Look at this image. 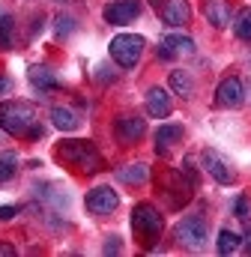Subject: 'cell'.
Masks as SVG:
<instances>
[{
	"label": "cell",
	"mask_w": 251,
	"mask_h": 257,
	"mask_svg": "<svg viewBox=\"0 0 251 257\" xmlns=\"http://www.w3.org/2000/svg\"><path fill=\"white\" fill-rule=\"evenodd\" d=\"M57 159L78 168L81 174H99L105 168L102 162V153L96 150L93 141H81V138H69V141H60L57 144Z\"/></svg>",
	"instance_id": "6da1fadb"
},
{
	"label": "cell",
	"mask_w": 251,
	"mask_h": 257,
	"mask_svg": "<svg viewBox=\"0 0 251 257\" xmlns=\"http://www.w3.org/2000/svg\"><path fill=\"white\" fill-rule=\"evenodd\" d=\"M36 120V108L30 102H21V99H9L0 105V128L12 138H27V132L33 128Z\"/></svg>",
	"instance_id": "7a4b0ae2"
},
{
	"label": "cell",
	"mask_w": 251,
	"mask_h": 257,
	"mask_svg": "<svg viewBox=\"0 0 251 257\" xmlns=\"http://www.w3.org/2000/svg\"><path fill=\"white\" fill-rule=\"evenodd\" d=\"M144 48H147L144 36H135V33H120V36H114L111 45H108L111 60H114L117 66H123V69H132V66L141 63Z\"/></svg>",
	"instance_id": "3957f363"
},
{
	"label": "cell",
	"mask_w": 251,
	"mask_h": 257,
	"mask_svg": "<svg viewBox=\"0 0 251 257\" xmlns=\"http://www.w3.org/2000/svg\"><path fill=\"white\" fill-rule=\"evenodd\" d=\"M174 239L188 248V251H200L209 239V224L203 215H186L177 227H174Z\"/></svg>",
	"instance_id": "277c9868"
},
{
	"label": "cell",
	"mask_w": 251,
	"mask_h": 257,
	"mask_svg": "<svg viewBox=\"0 0 251 257\" xmlns=\"http://www.w3.org/2000/svg\"><path fill=\"white\" fill-rule=\"evenodd\" d=\"M162 227H165V218L153 203H138L132 209V230L135 233H141L147 239H156L162 233Z\"/></svg>",
	"instance_id": "5b68a950"
},
{
	"label": "cell",
	"mask_w": 251,
	"mask_h": 257,
	"mask_svg": "<svg viewBox=\"0 0 251 257\" xmlns=\"http://www.w3.org/2000/svg\"><path fill=\"white\" fill-rule=\"evenodd\" d=\"M200 162H203V171H206L218 186H230V183H236V171H233V165H230L218 150L206 147V150L200 153Z\"/></svg>",
	"instance_id": "8992f818"
},
{
	"label": "cell",
	"mask_w": 251,
	"mask_h": 257,
	"mask_svg": "<svg viewBox=\"0 0 251 257\" xmlns=\"http://www.w3.org/2000/svg\"><path fill=\"white\" fill-rule=\"evenodd\" d=\"M141 15V0H111L105 9H102V18L114 27L120 24H132L135 18Z\"/></svg>",
	"instance_id": "52a82bcc"
},
{
	"label": "cell",
	"mask_w": 251,
	"mask_h": 257,
	"mask_svg": "<svg viewBox=\"0 0 251 257\" xmlns=\"http://www.w3.org/2000/svg\"><path fill=\"white\" fill-rule=\"evenodd\" d=\"M153 6H156V12L162 15V21L168 27H183V24H188V18H191L188 0H153Z\"/></svg>",
	"instance_id": "ba28073f"
},
{
	"label": "cell",
	"mask_w": 251,
	"mask_h": 257,
	"mask_svg": "<svg viewBox=\"0 0 251 257\" xmlns=\"http://www.w3.org/2000/svg\"><path fill=\"white\" fill-rule=\"evenodd\" d=\"M84 203H87V209H90L93 215H111V212L120 206V194L114 192V189H108V186H99V189L87 192Z\"/></svg>",
	"instance_id": "9c48e42d"
},
{
	"label": "cell",
	"mask_w": 251,
	"mask_h": 257,
	"mask_svg": "<svg viewBox=\"0 0 251 257\" xmlns=\"http://www.w3.org/2000/svg\"><path fill=\"white\" fill-rule=\"evenodd\" d=\"M242 102H245L242 81H239L236 75L224 78V81L218 84V90H215V105H218V108H239Z\"/></svg>",
	"instance_id": "30bf717a"
},
{
	"label": "cell",
	"mask_w": 251,
	"mask_h": 257,
	"mask_svg": "<svg viewBox=\"0 0 251 257\" xmlns=\"http://www.w3.org/2000/svg\"><path fill=\"white\" fill-rule=\"evenodd\" d=\"M183 54H194V39L180 36V33H171L159 42V57L162 60H177Z\"/></svg>",
	"instance_id": "8fae6325"
},
{
	"label": "cell",
	"mask_w": 251,
	"mask_h": 257,
	"mask_svg": "<svg viewBox=\"0 0 251 257\" xmlns=\"http://www.w3.org/2000/svg\"><path fill=\"white\" fill-rule=\"evenodd\" d=\"M171 111H174L171 93H168L165 87H150V90H147V114L156 117V120H165Z\"/></svg>",
	"instance_id": "7c38bea8"
},
{
	"label": "cell",
	"mask_w": 251,
	"mask_h": 257,
	"mask_svg": "<svg viewBox=\"0 0 251 257\" xmlns=\"http://www.w3.org/2000/svg\"><path fill=\"white\" fill-rule=\"evenodd\" d=\"M27 81L39 90V93H45V90H60V81H57V75H54V69L45 63H36L27 69Z\"/></svg>",
	"instance_id": "4fadbf2b"
},
{
	"label": "cell",
	"mask_w": 251,
	"mask_h": 257,
	"mask_svg": "<svg viewBox=\"0 0 251 257\" xmlns=\"http://www.w3.org/2000/svg\"><path fill=\"white\" fill-rule=\"evenodd\" d=\"M183 135H186V128L180 126V123H165V126H159L156 128V153H159V156H168L171 147H174L177 141H183Z\"/></svg>",
	"instance_id": "5bb4252c"
},
{
	"label": "cell",
	"mask_w": 251,
	"mask_h": 257,
	"mask_svg": "<svg viewBox=\"0 0 251 257\" xmlns=\"http://www.w3.org/2000/svg\"><path fill=\"white\" fill-rule=\"evenodd\" d=\"M114 132H117V138H120L123 144H135V141L144 138L147 123H144L141 117H120V120L114 123Z\"/></svg>",
	"instance_id": "9a60e30c"
},
{
	"label": "cell",
	"mask_w": 251,
	"mask_h": 257,
	"mask_svg": "<svg viewBox=\"0 0 251 257\" xmlns=\"http://www.w3.org/2000/svg\"><path fill=\"white\" fill-rule=\"evenodd\" d=\"M203 15H206V21L212 24V27H227L230 24V6H227V0H206L203 3Z\"/></svg>",
	"instance_id": "2e32d148"
},
{
	"label": "cell",
	"mask_w": 251,
	"mask_h": 257,
	"mask_svg": "<svg viewBox=\"0 0 251 257\" xmlns=\"http://www.w3.org/2000/svg\"><path fill=\"white\" fill-rule=\"evenodd\" d=\"M120 183L126 186H141V183H147L150 180V168L144 165V162H135V165H126V168H117V174H114Z\"/></svg>",
	"instance_id": "e0dca14e"
},
{
	"label": "cell",
	"mask_w": 251,
	"mask_h": 257,
	"mask_svg": "<svg viewBox=\"0 0 251 257\" xmlns=\"http://www.w3.org/2000/svg\"><path fill=\"white\" fill-rule=\"evenodd\" d=\"M51 123H54V128H60V132H75V128L81 126L78 114L72 108H63V105L51 108Z\"/></svg>",
	"instance_id": "ac0fdd59"
},
{
	"label": "cell",
	"mask_w": 251,
	"mask_h": 257,
	"mask_svg": "<svg viewBox=\"0 0 251 257\" xmlns=\"http://www.w3.org/2000/svg\"><path fill=\"white\" fill-rule=\"evenodd\" d=\"M171 90L177 93V96H183V99H191L194 96V78L188 75V72H183V69H174L171 72Z\"/></svg>",
	"instance_id": "d6986e66"
},
{
	"label": "cell",
	"mask_w": 251,
	"mask_h": 257,
	"mask_svg": "<svg viewBox=\"0 0 251 257\" xmlns=\"http://www.w3.org/2000/svg\"><path fill=\"white\" fill-rule=\"evenodd\" d=\"M215 248H218V254H236V251L242 248V236L224 227V230H218V242H215Z\"/></svg>",
	"instance_id": "ffe728a7"
},
{
	"label": "cell",
	"mask_w": 251,
	"mask_h": 257,
	"mask_svg": "<svg viewBox=\"0 0 251 257\" xmlns=\"http://www.w3.org/2000/svg\"><path fill=\"white\" fill-rule=\"evenodd\" d=\"M233 33H236V39H245V42H251V9H248V6L236 12Z\"/></svg>",
	"instance_id": "44dd1931"
},
{
	"label": "cell",
	"mask_w": 251,
	"mask_h": 257,
	"mask_svg": "<svg viewBox=\"0 0 251 257\" xmlns=\"http://www.w3.org/2000/svg\"><path fill=\"white\" fill-rule=\"evenodd\" d=\"M15 42V18L12 15H0V48H12Z\"/></svg>",
	"instance_id": "7402d4cb"
},
{
	"label": "cell",
	"mask_w": 251,
	"mask_h": 257,
	"mask_svg": "<svg viewBox=\"0 0 251 257\" xmlns=\"http://www.w3.org/2000/svg\"><path fill=\"white\" fill-rule=\"evenodd\" d=\"M18 174V156L15 153H0V183H9Z\"/></svg>",
	"instance_id": "603a6c76"
},
{
	"label": "cell",
	"mask_w": 251,
	"mask_h": 257,
	"mask_svg": "<svg viewBox=\"0 0 251 257\" xmlns=\"http://www.w3.org/2000/svg\"><path fill=\"white\" fill-rule=\"evenodd\" d=\"M69 33H75V18L60 15L57 18V36H69Z\"/></svg>",
	"instance_id": "cb8c5ba5"
},
{
	"label": "cell",
	"mask_w": 251,
	"mask_h": 257,
	"mask_svg": "<svg viewBox=\"0 0 251 257\" xmlns=\"http://www.w3.org/2000/svg\"><path fill=\"white\" fill-rule=\"evenodd\" d=\"M233 212H236L242 221H248V197H245V194H239V197L233 200Z\"/></svg>",
	"instance_id": "d4e9b609"
},
{
	"label": "cell",
	"mask_w": 251,
	"mask_h": 257,
	"mask_svg": "<svg viewBox=\"0 0 251 257\" xmlns=\"http://www.w3.org/2000/svg\"><path fill=\"white\" fill-rule=\"evenodd\" d=\"M123 251V242H120V236H108V242L102 245V254H120Z\"/></svg>",
	"instance_id": "484cf974"
},
{
	"label": "cell",
	"mask_w": 251,
	"mask_h": 257,
	"mask_svg": "<svg viewBox=\"0 0 251 257\" xmlns=\"http://www.w3.org/2000/svg\"><path fill=\"white\" fill-rule=\"evenodd\" d=\"M183 174L188 177V186L197 189V171H194V162L191 159H183Z\"/></svg>",
	"instance_id": "4316f807"
},
{
	"label": "cell",
	"mask_w": 251,
	"mask_h": 257,
	"mask_svg": "<svg viewBox=\"0 0 251 257\" xmlns=\"http://www.w3.org/2000/svg\"><path fill=\"white\" fill-rule=\"evenodd\" d=\"M12 90H15V81L6 78V75H0V96H9Z\"/></svg>",
	"instance_id": "83f0119b"
},
{
	"label": "cell",
	"mask_w": 251,
	"mask_h": 257,
	"mask_svg": "<svg viewBox=\"0 0 251 257\" xmlns=\"http://www.w3.org/2000/svg\"><path fill=\"white\" fill-rule=\"evenodd\" d=\"M18 215V206H0V221H12Z\"/></svg>",
	"instance_id": "f1b7e54d"
},
{
	"label": "cell",
	"mask_w": 251,
	"mask_h": 257,
	"mask_svg": "<svg viewBox=\"0 0 251 257\" xmlns=\"http://www.w3.org/2000/svg\"><path fill=\"white\" fill-rule=\"evenodd\" d=\"M42 135H45V128L39 126V123H33V128H30V132H27V138H30V141H39V138H42Z\"/></svg>",
	"instance_id": "f546056e"
},
{
	"label": "cell",
	"mask_w": 251,
	"mask_h": 257,
	"mask_svg": "<svg viewBox=\"0 0 251 257\" xmlns=\"http://www.w3.org/2000/svg\"><path fill=\"white\" fill-rule=\"evenodd\" d=\"M0 257H15V248L6 245V242H0Z\"/></svg>",
	"instance_id": "4dcf8cb0"
}]
</instances>
